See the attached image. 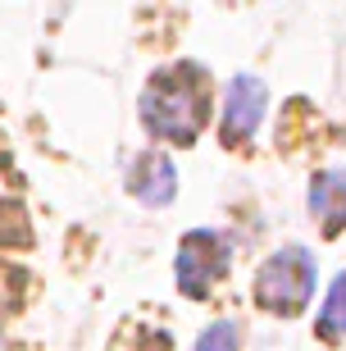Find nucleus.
Returning <instances> with one entry per match:
<instances>
[{"mask_svg":"<svg viewBox=\"0 0 346 351\" xmlns=\"http://www.w3.org/2000/svg\"><path fill=\"white\" fill-rule=\"evenodd\" d=\"M210 119V91L201 69L178 64V69H160L146 91H141V123L164 137V142H192Z\"/></svg>","mask_w":346,"mask_h":351,"instance_id":"1","label":"nucleus"},{"mask_svg":"<svg viewBox=\"0 0 346 351\" xmlns=\"http://www.w3.org/2000/svg\"><path fill=\"white\" fill-rule=\"evenodd\" d=\"M314 297V256L306 247H282L256 274V301L273 315L306 311Z\"/></svg>","mask_w":346,"mask_h":351,"instance_id":"2","label":"nucleus"},{"mask_svg":"<svg viewBox=\"0 0 346 351\" xmlns=\"http://www.w3.org/2000/svg\"><path fill=\"white\" fill-rule=\"evenodd\" d=\"M223 269H228V251H223V242H219L214 233H187L178 247V261H173V278H178V287L187 292V297H206L210 287L223 278Z\"/></svg>","mask_w":346,"mask_h":351,"instance_id":"3","label":"nucleus"},{"mask_svg":"<svg viewBox=\"0 0 346 351\" xmlns=\"http://www.w3.org/2000/svg\"><path fill=\"white\" fill-rule=\"evenodd\" d=\"M264 119V82L242 73L228 82V101H223V142H246Z\"/></svg>","mask_w":346,"mask_h":351,"instance_id":"4","label":"nucleus"},{"mask_svg":"<svg viewBox=\"0 0 346 351\" xmlns=\"http://www.w3.org/2000/svg\"><path fill=\"white\" fill-rule=\"evenodd\" d=\"M128 187H132L137 201H146V206H169L173 192H178V169H173V160H169V156L151 151V156H141L137 165H132Z\"/></svg>","mask_w":346,"mask_h":351,"instance_id":"5","label":"nucleus"},{"mask_svg":"<svg viewBox=\"0 0 346 351\" xmlns=\"http://www.w3.org/2000/svg\"><path fill=\"white\" fill-rule=\"evenodd\" d=\"M310 210L323 219V233L333 237L346 228V169H328L310 187Z\"/></svg>","mask_w":346,"mask_h":351,"instance_id":"6","label":"nucleus"},{"mask_svg":"<svg viewBox=\"0 0 346 351\" xmlns=\"http://www.w3.org/2000/svg\"><path fill=\"white\" fill-rule=\"evenodd\" d=\"M319 328L328 338H342L346 333V274L328 287V297H323V311H319Z\"/></svg>","mask_w":346,"mask_h":351,"instance_id":"7","label":"nucleus"},{"mask_svg":"<svg viewBox=\"0 0 346 351\" xmlns=\"http://www.w3.org/2000/svg\"><path fill=\"white\" fill-rule=\"evenodd\" d=\"M237 347H242V338H237V324H228V319L214 324L206 338L196 342V351H237Z\"/></svg>","mask_w":346,"mask_h":351,"instance_id":"8","label":"nucleus"},{"mask_svg":"<svg viewBox=\"0 0 346 351\" xmlns=\"http://www.w3.org/2000/svg\"><path fill=\"white\" fill-rule=\"evenodd\" d=\"M0 351H5V338H0Z\"/></svg>","mask_w":346,"mask_h":351,"instance_id":"9","label":"nucleus"}]
</instances>
